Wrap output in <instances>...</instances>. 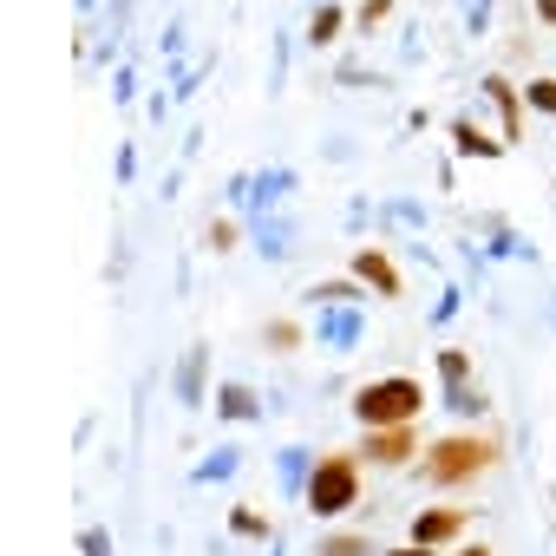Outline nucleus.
I'll use <instances>...</instances> for the list:
<instances>
[{
	"mask_svg": "<svg viewBox=\"0 0 556 556\" xmlns=\"http://www.w3.org/2000/svg\"><path fill=\"white\" fill-rule=\"evenodd\" d=\"M452 144H458V157H504V138H491L471 118H452Z\"/></svg>",
	"mask_w": 556,
	"mask_h": 556,
	"instance_id": "15",
	"label": "nucleus"
},
{
	"mask_svg": "<svg viewBox=\"0 0 556 556\" xmlns=\"http://www.w3.org/2000/svg\"><path fill=\"white\" fill-rule=\"evenodd\" d=\"M341 34H348V14H341V0H321V8L308 14V34H302V40H308L315 53H328V47H341Z\"/></svg>",
	"mask_w": 556,
	"mask_h": 556,
	"instance_id": "12",
	"label": "nucleus"
},
{
	"mask_svg": "<svg viewBox=\"0 0 556 556\" xmlns=\"http://www.w3.org/2000/svg\"><path fill=\"white\" fill-rule=\"evenodd\" d=\"M289 242H295V223H289V216H255V249H262L268 262H289V255H295Z\"/></svg>",
	"mask_w": 556,
	"mask_h": 556,
	"instance_id": "13",
	"label": "nucleus"
},
{
	"mask_svg": "<svg viewBox=\"0 0 556 556\" xmlns=\"http://www.w3.org/2000/svg\"><path fill=\"white\" fill-rule=\"evenodd\" d=\"M452 556H491V543H458Z\"/></svg>",
	"mask_w": 556,
	"mask_h": 556,
	"instance_id": "31",
	"label": "nucleus"
},
{
	"mask_svg": "<svg viewBox=\"0 0 556 556\" xmlns=\"http://www.w3.org/2000/svg\"><path fill=\"white\" fill-rule=\"evenodd\" d=\"M315 556H374V536H361V530H328Z\"/></svg>",
	"mask_w": 556,
	"mask_h": 556,
	"instance_id": "20",
	"label": "nucleus"
},
{
	"mask_svg": "<svg viewBox=\"0 0 556 556\" xmlns=\"http://www.w3.org/2000/svg\"><path fill=\"white\" fill-rule=\"evenodd\" d=\"M79 556H112V530L105 523H86L79 530Z\"/></svg>",
	"mask_w": 556,
	"mask_h": 556,
	"instance_id": "25",
	"label": "nucleus"
},
{
	"mask_svg": "<svg viewBox=\"0 0 556 556\" xmlns=\"http://www.w3.org/2000/svg\"><path fill=\"white\" fill-rule=\"evenodd\" d=\"M262 406H268V400H262L249 380H223V387H216V419H229V426L262 419ZM268 413H275V406H268Z\"/></svg>",
	"mask_w": 556,
	"mask_h": 556,
	"instance_id": "10",
	"label": "nucleus"
},
{
	"mask_svg": "<svg viewBox=\"0 0 556 556\" xmlns=\"http://www.w3.org/2000/svg\"><path fill=\"white\" fill-rule=\"evenodd\" d=\"M289 190H295V170H249V203H242V210H249V216H268Z\"/></svg>",
	"mask_w": 556,
	"mask_h": 556,
	"instance_id": "11",
	"label": "nucleus"
},
{
	"mask_svg": "<svg viewBox=\"0 0 556 556\" xmlns=\"http://www.w3.org/2000/svg\"><path fill=\"white\" fill-rule=\"evenodd\" d=\"M328 354H354L361 348V308L348 302V308H315V328H308Z\"/></svg>",
	"mask_w": 556,
	"mask_h": 556,
	"instance_id": "8",
	"label": "nucleus"
},
{
	"mask_svg": "<svg viewBox=\"0 0 556 556\" xmlns=\"http://www.w3.org/2000/svg\"><path fill=\"white\" fill-rule=\"evenodd\" d=\"M302 341H308L302 321H268V328H262V348H268V354H295Z\"/></svg>",
	"mask_w": 556,
	"mask_h": 556,
	"instance_id": "21",
	"label": "nucleus"
},
{
	"mask_svg": "<svg viewBox=\"0 0 556 556\" xmlns=\"http://www.w3.org/2000/svg\"><path fill=\"white\" fill-rule=\"evenodd\" d=\"M203 249H210V255H229V249H236V223H229V216H210V223H203Z\"/></svg>",
	"mask_w": 556,
	"mask_h": 556,
	"instance_id": "24",
	"label": "nucleus"
},
{
	"mask_svg": "<svg viewBox=\"0 0 556 556\" xmlns=\"http://www.w3.org/2000/svg\"><path fill=\"white\" fill-rule=\"evenodd\" d=\"M458 302H465V295H458V289H445V302H439V308H432V321H439V328H445V321H452V315H458Z\"/></svg>",
	"mask_w": 556,
	"mask_h": 556,
	"instance_id": "28",
	"label": "nucleus"
},
{
	"mask_svg": "<svg viewBox=\"0 0 556 556\" xmlns=\"http://www.w3.org/2000/svg\"><path fill=\"white\" fill-rule=\"evenodd\" d=\"M484 21H491V0H465V27L484 34Z\"/></svg>",
	"mask_w": 556,
	"mask_h": 556,
	"instance_id": "27",
	"label": "nucleus"
},
{
	"mask_svg": "<svg viewBox=\"0 0 556 556\" xmlns=\"http://www.w3.org/2000/svg\"><path fill=\"white\" fill-rule=\"evenodd\" d=\"M491 400H484V387H445V413L452 419H478Z\"/></svg>",
	"mask_w": 556,
	"mask_h": 556,
	"instance_id": "22",
	"label": "nucleus"
},
{
	"mask_svg": "<svg viewBox=\"0 0 556 556\" xmlns=\"http://www.w3.org/2000/svg\"><path fill=\"white\" fill-rule=\"evenodd\" d=\"M387 14H393V0H367V8H361V14H354V21H361V27H367V34H374V27H380V21H387Z\"/></svg>",
	"mask_w": 556,
	"mask_h": 556,
	"instance_id": "26",
	"label": "nucleus"
},
{
	"mask_svg": "<svg viewBox=\"0 0 556 556\" xmlns=\"http://www.w3.org/2000/svg\"><path fill=\"white\" fill-rule=\"evenodd\" d=\"M361 452H328V458H315V478H308V491H302V504L328 523V517H348L354 504H361Z\"/></svg>",
	"mask_w": 556,
	"mask_h": 556,
	"instance_id": "3",
	"label": "nucleus"
},
{
	"mask_svg": "<svg viewBox=\"0 0 556 556\" xmlns=\"http://www.w3.org/2000/svg\"><path fill=\"white\" fill-rule=\"evenodd\" d=\"M242 471V452L236 445H216V452H203V465L190 471V484H223V478H236Z\"/></svg>",
	"mask_w": 556,
	"mask_h": 556,
	"instance_id": "17",
	"label": "nucleus"
},
{
	"mask_svg": "<svg viewBox=\"0 0 556 556\" xmlns=\"http://www.w3.org/2000/svg\"><path fill=\"white\" fill-rule=\"evenodd\" d=\"M523 105L543 112V118H556V73H536V79L523 86Z\"/></svg>",
	"mask_w": 556,
	"mask_h": 556,
	"instance_id": "23",
	"label": "nucleus"
},
{
	"mask_svg": "<svg viewBox=\"0 0 556 556\" xmlns=\"http://www.w3.org/2000/svg\"><path fill=\"white\" fill-rule=\"evenodd\" d=\"M348 275H361V282H367L380 302H400V289H406V282H400V268H393V255H387L380 242H361V249L348 255Z\"/></svg>",
	"mask_w": 556,
	"mask_h": 556,
	"instance_id": "5",
	"label": "nucleus"
},
{
	"mask_svg": "<svg viewBox=\"0 0 556 556\" xmlns=\"http://www.w3.org/2000/svg\"><path fill=\"white\" fill-rule=\"evenodd\" d=\"M536 21H543V27H556V0H536Z\"/></svg>",
	"mask_w": 556,
	"mask_h": 556,
	"instance_id": "30",
	"label": "nucleus"
},
{
	"mask_svg": "<svg viewBox=\"0 0 556 556\" xmlns=\"http://www.w3.org/2000/svg\"><path fill=\"white\" fill-rule=\"evenodd\" d=\"M478 92H484V105L497 112L504 144H517V138H523V86H510L504 73H484V86H478Z\"/></svg>",
	"mask_w": 556,
	"mask_h": 556,
	"instance_id": "7",
	"label": "nucleus"
},
{
	"mask_svg": "<svg viewBox=\"0 0 556 556\" xmlns=\"http://www.w3.org/2000/svg\"><path fill=\"white\" fill-rule=\"evenodd\" d=\"M465 523H471V510H458V504H432V510H413V543H432V549H445V543H465Z\"/></svg>",
	"mask_w": 556,
	"mask_h": 556,
	"instance_id": "6",
	"label": "nucleus"
},
{
	"mask_svg": "<svg viewBox=\"0 0 556 556\" xmlns=\"http://www.w3.org/2000/svg\"><path fill=\"white\" fill-rule=\"evenodd\" d=\"M497 458H504V439H497V432H445V439H432V445H426L419 471H426V484H432V491H458V484L484 478Z\"/></svg>",
	"mask_w": 556,
	"mask_h": 556,
	"instance_id": "1",
	"label": "nucleus"
},
{
	"mask_svg": "<svg viewBox=\"0 0 556 556\" xmlns=\"http://www.w3.org/2000/svg\"><path fill=\"white\" fill-rule=\"evenodd\" d=\"M419 413H426V387L413 374H387V380L354 387V419L361 426H413Z\"/></svg>",
	"mask_w": 556,
	"mask_h": 556,
	"instance_id": "2",
	"label": "nucleus"
},
{
	"mask_svg": "<svg viewBox=\"0 0 556 556\" xmlns=\"http://www.w3.org/2000/svg\"><path fill=\"white\" fill-rule=\"evenodd\" d=\"M387 556H439V549H432V543H413V536H406V543H400V549H387Z\"/></svg>",
	"mask_w": 556,
	"mask_h": 556,
	"instance_id": "29",
	"label": "nucleus"
},
{
	"mask_svg": "<svg viewBox=\"0 0 556 556\" xmlns=\"http://www.w3.org/2000/svg\"><path fill=\"white\" fill-rule=\"evenodd\" d=\"M308 302H315V308H348V302L367 308V282H361V275H348V282H315Z\"/></svg>",
	"mask_w": 556,
	"mask_h": 556,
	"instance_id": "16",
	"label": "nucleus"
},
{
	"mask_svg": "<svg viewBox=\"0 0 556 556\" xmlns=\"http://www.w3.org/2000/svg\"><path fill=\"white\" fill-rule=\"evenodd\" d=\"M275 478H282V491H289V497H302V491H308V478H315V452H302V445L275 452Z\"/></svg>",
	"mask_w": 556,
	"mask_h": 556,
	"instance_id": "14",
	"label": "nucleus"
},
{
	"mask_svg": "<svg viewBox=\"0 0 556 556\" xmlns=\"http://www.w3.org/2000/svg\"><path fill=\"white\" fill-rule=\"evenodd\" d=\"M361 458L393 471V465L426 458V452H419V432H413V426H367V432H361Z\"/></svg>",
	"mask_w": 556,
	"mask_h": 556,
	"instance_id": "4",
	"label": "nucleus"
},
{
	"mask_svg": "<svg viewBox=\"0 0 556 556\" xmlns=\"http://www.w3.org/2000/svg\"><path fill=\"white\" fill-rule=\"evenodd\" d=\"M203 374H210V348L197 341V348H190V354L177 361V374H170V393H177V406H184V413L210 406V400H203Z\"/></svg>",
	"mask_w": 556,
	"mask_h": 556,
	"instance_id": "9",
	"label": "nucleus"
},
{
	"mask_svg": "<svg viewBox=\"0 0 556 556\" xmlns=\"http://www.w3.org/2000/svg\"><path fill=\"white\" fill-rule=\"evenodd\" d=\"M439 387H471V348H439Z\"/></svg>",
	"mask_w": 556,
	"mask_h": 556,
	"instance_id": "19",
	"label": "nucleus"
},
{
	"mask_svg": "<svg viewBox=\"0 0 556 556\" xmlns=\"http://www.w3.org/2000/svg\"><path fill=\"white\" fill-rule=\"evenodd\" d=\"M229 536H242V543H275V523H268L255 504H236V510H229Z\"/></svg>",
	"mask_w": 556,
	"mask_h": 556,
	"instance_id": "18",
	"label": "nucleus"
}]
</instances>
